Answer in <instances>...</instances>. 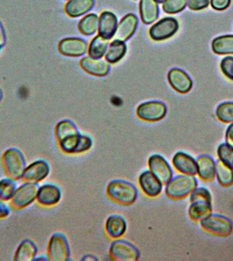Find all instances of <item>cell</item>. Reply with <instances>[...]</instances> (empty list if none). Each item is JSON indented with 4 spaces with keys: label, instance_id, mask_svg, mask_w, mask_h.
<instances>
[{
    "label": "cell",
    "instance_id": "cell-16",
    "mask_svg": "<svg viewBox=\"0 0 233 261\" xmlns=\"http://www.w3.org/2000/svg\"><path fill=\"white\" fill-rule=\"evenodd\" d=\"M138 23V18L135 14H126L118 24L113 40L124 42L129 40L136 32Z\"/></svg>",
    "mask_w": 233,
    "mask_h": 261
},
{
    "label": "cell",
    "instance_id": "cell-24",
    "mask_svg": "<svg viewBox=\"0 0 233 261\" xmlns=\"http://www.w3.org/2000/svg\"><path fill=\"white\" fill-rule=\"evenodd\" d=\"M106 233L112 239L122 238L127 229L126 220L122 216L113 215L106 220L105 224Z\"/></svg>",
    "mask_w": 233,
    "mask_h": 261
},
{
    "label": "cell",
    "instance_id": "cell-34",
    "mask_svg": "<svg viewBox=\"0 0 233 261\" xmlns=\"http://www.w3.org/2000/svg\"><path fill=\"white\" fill-rule=\"evenodd\" d=\"M187 6V0H166L162 9L166 13L173 14L183 11Z\"/></svg>",
    "mask_w": 233,
    "mask_h": 261
},
{
    "label": "cell",
    "instance_id": "cell-1",
    "mask_svg": "<svg viewBox=\"0 0 233 261\" xmlns=\"http://www.w3.org/2000/svg\"><path fill=\"white\" fill-rule=\"evenodd\" d=\"M1 163L6 177L16 181L21 179L27 163L24 153L19 149L14 147L6 149L2 155Z\"/></svg>",
    "mask_w": 233,
    "mask_h": 261
},
{
    "label": "cell",
    "instance_id": "cell-3",
    "mask_svg": "<svg viewBox=\"0 0 233 261\" xmlns=\"http://www.w3.org/2000/svg\"><path fill=\"white\" fill-rule=\"evenodd\" d=\"M106 193L112 201L125 206L132 205L138 197L136 188L122 179L110 181L106 189Z\"/></svg>",
    "mask_w": 233,
    "mask_h": 261
},
{
    "label": "cell",
    "instance_id": "cell-15",
    "mask_svg": "<svg viewBox=\"0 0 233 261\" xmlns=\"http://www.w3.org/2000/svg\"><path fill=\"white\" fill-rule=\"evenodd\" d=\"M170 85L178 93H188L192 89V81L189 75L179 68H173L168 73Z\"/></svg>",
    "mask_w": 233,
    "mask_h": 261
},
{
    "label": "cell",
    "instance_id": "cell-8",
    "mask_svg": "<svg viewBox=\"0 0 233 261\" xmlns=\"http://www.w3.org/2000/svg\"><path fill=\"white\" fill-rule=\"evenodd\" d=\"M165 104L158 101H151L141 103L137 108V116L147 122H157L162 120L167 114Z\"/></svg>",
    "mask_w": 233,
    "mask_h": 261
},
{
    "label": "cell",
    "instance_id": "cell-33",
    "mask_svg": "<svg viewBox=\"0 0 233 261\" xmlns=\"http://www.w3.org/2000/svg\"><path fill=\"white\" fill-rule=\"evenodd\" d=\"M216 116L221 122L224 123L233 122L232 102H225L219 105L216 110Z\"/></svg>",
    "mask_w": 233,
    "mask_h": 261
},
{
    "label": "cell",
    "instance_id": "cell-9",
    "mask_svg": "<svg viewBox=\"0 0 233 261\" xmlns=\"http://www.w3.org/2000/svg\"><path fill=\"white\" fill-rule=\"evenodd\" d=\"M110 256L114 260L136 261L140 256V253L136 247L131 243L120 240L112 243Z\"/></svg>",
    "mask_w": 233,
    "mask_h": 261
},
{
    "label": "cell",
    "instance_id": "cell-46",
    "mask_svg": "<svg viewBox=\"0 0 233 261\" xmlns=\"http://www.w3.org/2000/svg\"><path fill=\"white\" fill-rule=\"evenodd\" d=\"M155 1L157 3L161 4L164 3V2L166 1V0H155Z\"/></svg>",
    "mask_w": 233,
    "mask_h": 261
},
{
    "label": "cell",
    "instance_id": "cell-10",
    "mask_svg": "<svg viewBox=\"0 0 233 261\" xmlns=\"http://www.w3.org/2000/svg\"><path fill=\"white\" fill-rule=\"evenodd\" d=\"M200 224L206 231L218 236H228L232 231V222L221 216L211 215L201 220Z\"/></svg>",
    "mask_w": 233,
    "mask_h": 261
},
{
    "label": "cell",
    "instance_id": "cell-30",
    "mask_svg": "<svg viewBox=\"0 0 233 261\" xmlns=\"http://www.w3.org/2000/svg\"><path fill=\"white\" fill-rule=\"evenodd\" d=\"M99 25L97 14L91 13L84 16L79 23V30L85 36H91L95 34Z\"/></svg>",
    "mask_w": 233,
    "mask_h": 261
},
{
    "label": "cell",
    "instance_id": "cell-27",
    "mask_svg": "<svg viewBox=\"0 0 233 261\" xmlns=\"http://www.w3.org/2000/svg\"><path fill=\"white\" fill-rule=\"evenodd\" d=\"M212 50L219 55H233V35H226L213 40Z\"/></svg>",
    "mask_w": 233,
    "mask_h": 261
},
{
    "label": "cell",
    "instance_id": "cell-28",
    "mask_svg": "<svg viewBox=\"0 0 233 261\" xmlns=\"http://www.w3.org/2000/svg\"><path fill=\"white\" fill-rule=\"evenodd\" d=\"M126 51L127 46L124 42L113 40L106 50V60L111 64H114L124 58Z\"/></svg>",
    "mask_w": 233,
    "mask_h": 261
},
{
    "label": "cell",
    "instance_id": "cell-41",
    "mask_svg": "<svg viewBox=\"0 0 233 261\" xmlns=\"http://www.w3.org/2000/svg\"><path fill=\"white\" fill-rule=\"evenodd\" d=\"M6 203L0 200V219H5L10 214V208Z\"/></svg>",
    "mask_w": 233,
    "mask_h": 261
},
{
    "label": "cell",
    "instance_id": "cell-36",
    "mask_svg": "<svg viewBox=\"0 0 233 261\" xmlns=\"http://www.w3.org/2000/svg\"><path fill=\"white\" fill-rule=\"evenodd\" d=\"M190 201H202L206 203H212V195L209 191L205 188H198L196 189L190 195Z\"/></svg>",
    "mask_w": 233,
    "mask_h": 261
},
{
    "label": "cell",
    "instance_id": "cell-13",
    "mask_svg": "<svg viewBox=\"0 0 233 261\" xmlns=\"http://www.w3.org/2000/svg\"><path fill=\"white\" fill-rule=\"evenodd\" d=\"M61 192L53 184H45L39 187L36 201L42 207H52L60 201Z\"/></svg>",
    "mask_w": 233,
    "mask_h": 261
},
{
    "label": "cell",
    "instance_id": "cell-17",
    "mask_svg": "<svg viewBox=\"0 0 233 261\" xmlns=\"http://www.w3.org/2000/svg\"><path fill=\"white\" fill-rule=\"evenodd\" d=\"M139 185L145 195L150 197H157L162 191V183L150 170L145 171L139 176Z\"/></svg>",
    "mask_w": 233,
    "mask_h": 261
},
{
    "label": "cell",
    "instance_id": "cell-37",
    "mask_svg": "<svg viewBox=\"0 0 233 261\" xmlns=\"http://www.w3.org/2000/svg\"><path fill=\"white\" fill-rule=\"evenodd\" d=\"M220 68L225 76L233 81V57H226L220 63Z\"/></svg>",
    "mask_w": 233,
    "mask_h": 261
},
{
    "label": "cell",
    "instance_id": "cell-35",
    "mask_svg": "<svg viewBox=\"0 0 233 261\" xmlns=\"http://www.w3.org/2000/svg\"><path fill=\"white\" fill-rule=\"evenodd\" d=\"M220 160L233 169V149L227 144H222L218 148Z\"/></svg>",
    "mask_w": 233,
    "mask_h": 261
},
{
    "label": "cell",
    "instance_id": "cell-49",
    "mask_svg": "<svg viewBox=\"0 0 233 261\" xmlns=\"http://www.w3.org/2000/svg\"><path fill=\"white\" fill-rule=\"evenodd\" d=\"M65 1H67V0H65Z\"/></svg>",
    "mask_w": 233,
    "mask_h": 261
},
{
    "label": "cell",
    "instance_id": "cell-5",
    "mask_svg": "<svg viewBox=\"0 0 233 261\" xmlns=\"http://www.w3.org/2000/svg\"><path fill=\"white\" fill-rule=\"evenodd\" d=\"M39 186L38 184L24 182L16 189L10 201L12 208L16 210L26 209L36 201Z\"/></svg>",
    "mask_w": 233,
    "mask_h": 261
},
{
    "label": "cell",
    "instance_id": "cell-25",
    "mask_svg": "<svg viewBox=\"0 0 233 261\" xmlns=\"http://www.w3.org/2000/svg\"><path fill=\"white\" fill-rule=\"evenodd\" d=\"M197 173L200 178L205 181L212 180L216 175V164L210 157L202 156L196 161Z\"/></svg>",
    "mask_w": 233,
    "mask_h": 261
},
{
    "label": "cell",
    "instance_id": "cell-39",
    "mask_svg": "<svg viewBox=\"0 0 233 261\" xmlns=\"http://www.w3.org/2000/svg\"><path fill=\"white\" fill-rule=\"evenodd\" d=\"M210 0H188L189 9L193 11H200L207 8Z\"/></svg>",
    "mask_w": 233,
    "mask_h": 261
},
{
    "label": "cell",
    "instance_id": "cell-40",
    "mask_svg": "<svg viewBox=\"0 0 233 261\" xmlns=\"http://www.w3.org/2000/svg\"><path fill=\"white\" fill-rule=\"evenodd\" d=\"M231 0H211V6L217 11H223L230 6Z\"/></svg>",
    "mask_w": 233,
    "mask_h": 261
},
{
    "label": "cell",
    "instance_id": "cell-43",
    "mask_svg": "<svg viewBox=\"0 0 233 261\" xmlns=\"http://www.w3.org/2000/svg\"><path fill=\"white\" fill-rule=\"evenodd\" d=\"M6 37L5 30L0 21V46L3 47L6 44Z\"/></svg>",
    "mask_w": 233,
    "mask_h": 261
},
{
    "label": "cell",
    "instance_id": "cell-6",
    "mask_svg": "<svg viewBox=\"0 0 233 261\" xmlns=\"http://www.w3.org/2000/svg\"><path fill=\"white\" fill-rule=\"evenodd\" d=\"M179 28V22L175 18H161L149 29V36L153 40L159 42L172 38Z\"/></svg>",
    "mask_w": 233,
    "mask_h": 261
},
{
    "label": "cell",
    "instance_id": "cell-11",
    "mask_svg": "<svg viewBox=\"0 0 233 261\" xmlns=\"http://www.w3.org/2000/svg\"><path fill=\"white\" fill-rule=\"evenodd\" d=\"M50 173V166L46 161L39 159L27 165L21 177L22 181L38 184L46 179Z\"/></svg>",
    "mask_w": 233,
    "mask_h": 261
},
{
    "label": "cell",
    "instance_id": "cell-26",
    "mask_svg": "<svg viewBox=\"0 0 233 261\" xmlns=\"http://www.w3.org/2000/svg\"><path fill=\"white\" fill-rule=\"evenodd\" d=\"M188 214L194 221H201L212 214V203L197 201L192 203Z\"/></svg>",
    "mask_w": 233,
    "mask_h": 261
},
{
    "label": "cell",
    "instance_id": "cell-47",
    "mask_svg": "<svg viewBox=\"0 0 233 261\" xmlns=\"http://www.w3.org/2000/svg\"><path fill=\"white\" fill-rule=\"evenodd\" d=\"M2 96H3V94H2V90L0 89V101H1V100L2 99Z\"/></svg>",
    "mask_w": 233,
    "mask_h": 261
},
{
    "label": "cell",
    "instance_id": "cell-7",
    "mask_svg": "<svg viewBox=\"0 0 233 261\" xmlns=\"http://www.w3.org/2000/svg\"><path fill=\"white\" fill-rule=\"evenodd\" d=\"M49 260L66 261L69 260V248L67 238L63 234L55 233L51 237L47 248Z\"/></svg>",
    "mask_w": 233,
    "mask_h": 261
},
{
    "label": "cell",
    "instance_id": "cell-18",
    "mask_svg": "<svg viewBox=\"0 0 233 261\" xmlns=\"http://www.w3.org/2000/svg\"><path fill=\"white\" fill-rule=\"evenodd\" d=\"M118 18L110 11H104L100 14L98 33L100 36L109 40L114 36L118 28Z\"/></svg>",
    "mask_w": 233,
    "mask_h": 261
},
{
    "label": "cell",
    "instance_id": "cell-32",
    "mask_svg": "<svg viewBox=\"0 0 233 261\" xmlns=\"http://www.w3.org/2000/svg\"><path fill=\"white\" fill-rule=\"evenodd\" d=\"M17 187V184L13 179L7 177L0 179V200L10 201Z\"/></svg>",
    "mask_w": 233,
    "mask_h": 261
},
{
    "label": "cell",
    "instance_id": "cell-14",
    "mask_svg": "<svg viewBox=\"0 0 233 261\" xmlns=\"http://www.w3.org/2000/svg\"><path fill=\"white\" fill-rule=\"evenodd\" d=\"M58 50L61 55L65 56L81 57L87 53V43L81 38H64L59 42Z\"/></svg>",
    "mask_w": 233,
    "mask_h": 261
},
{
    "label": "cell",
    "instance_id": "cell-45",
    "mask_svg": "<svg viewBox=\"0 0 233 261\" xmlns=\"http://www.w3.org/2000/svg\"><path fill=\"white\" fill-rule=\"evenodd\" d=\"M34 260H42V261H46L49 260L48 257H44L42 256H37L36 258H35Z\"/></svg>",
    "mask_w": 233,
    "mask_h": 261
},
{
    "label": "cell",
    "instance_id": "cell-44",
    "mask_svg": "<svg viewBox=\"0 0 233 261\" xmlns=\"http://www.w3.org/2000/svg\"><path fill=\"white\" fill-rule=\"evenodd\" d=\"M97 260V258H96V257L91 256V255H87V256H86L85 257H83V259H82V260Z\"/></svg>",
    "mask_w": 233,
    "mask_h": 261
},
{
    "label": "cell",
    "instance_id": "cell-20",
    "mask_svg": "<svg viewBox=\"0 0 233 261\" xmlns=\"http://www.w3.org/2000/svg\"><path fill=\"white\" fill-rule=\"evenodd\" d=\"M81 68L86 72L98 77H103L109 72L110 66L105 61L85 57L80 61Z\"/></svg>",
    "mask_w": 233,
    "mask_h": 261
},
{
    "label": "cell",
    "instance_id": "cell-19",
    "mask_svg": "<svg viewBox=\"0 0 233 261\" xmlns=\"http://www.w3.org/2000/svg\"><path fill=\"white\" fill-rule=\"evenodd\" d=\"M172 161L175 168L183 174L194 175L197 173V164L195 159L185 152L176 153Z\"/></svg>",
    "mask_w": 233,
    "mask_h": 261
},
{
    "label": "cell",
    "instance_id": "cell-31",
    "mask_svg": "<svg viewBox=\"0 0 233 261\" xmlns=\"http://www.w3.org/2000/svg\"><path fill=\"white\" fill-rule=\"evenodd\" d=\"M216 174L219 183L222 187H229L233 184V169L218 161L216 165Z\"/></svg>",
    "mask_w": 233,
    "mask_h": 261
},
{
    "label": "cell",
    "instance_id": "cell-21",
    "mask_svg": "<svg viewBox=\"0 0 233 261\" xmlns=\"http://www.w3.org/2000/svg\"><path fill=\"white\" fill-rule=\"evenodd\" d=\"M38 254V247L32 240L26 239L18 244L14 252V261L34 260Z\"/></svg>",
    "mask_w": 233,
    "mask_h": 261
},
{
    "label": "cell",
    "instance_id": "cell-22",
    "mask_svg": "<svg viewBox=\"0 0 233 261\" xmlns=\"http://www.w3.org/2000/svg\"><path fill=\"white\" fill-rule=\"evenodd\" d=\"M94 0H69L65 4V14L71 18H77L87 14L93 8Z\"/></svg>",
    "mask_w": 233,
    "mask_h": 261
},
{
    "label": "cell",
    "instance_id": "cell-38",
    "mask_svg": "<svg viewBox=\"0 0 233 261\" xmlns=\"http://www.w3.org/2000/svg\"><path fill=\"white\" fill-rule=\"evenodd\" d=\"M92 146L91 139L87 136H80L79 143L76 148L75 154H79L89 150Z\"/></svg>",
    "mask_w": 233,
    "mask_h": 261
},
{
    "label": "cell",
    "instance_id": "cell-2",
    "mask_svg": "<svg viewBox=\"0 0 233 261\" xmlns=\"http://www.w3.org/2000/svg\"><path fill=\"white\" fill-rule=\"evenodd\" d=\"M80 136L75 124L69 120H61L55 127V138L59 148L67 154H75Z\"/></svg>",
    "mask_w": 233,
    "mask_h": 261
},
{
    "label": "cell",
    "instance_id": "cell-4",
    "mask_svg": "<svg viewBox=\"0 0 233 261\" xmlns=\"http://www.w3.org/2000/svg\"><path fill=\"white\" fill-rule=\"evenodd\" d=\"M196 187L197 181L193 175H178L167 184L165 193L170 199H181L191 194Z\"/></svg>",
    "mask_w": 233,
    "mask_h": 261
},
{
    "label": "cell",
    "instance_id": "cell-23",
    "mask_svg": "<svg viewBox=\"0 0 233 261\" xmlns=\"http://www.w3.org/2000/svg\"><path fill=\"white\" fill-rule=\"evenodd\" d=\"M139 10L143 23H153L159 16V7L155 0H141Z\"/></svg>",
    "mask_w": 233,
    "mask_h": 261
},
{
    "label": "cell",
    "instance_id": "cell-42",
    "mask_svg": "<svg viewBox=\"0 0 233 261\" xmlns=\"http://www.w3.org/2000/svg\"><path fill=\"white\" fill-rule=\"evenodd\" d=\"M226 144L233 149V122L227 128L226 133Z\"/></svg>",
    "mask_w": 233,
    "mask_h": 261
},
{
    "label": "cell",
    "instance_id": "cell-48",
    "mask_svg": "<svg viewBox=\"0 0 233 261\" xmlns=\"http://www.w3.org/2000/svg\"><path fill=\"white\" fill-rule=\"evenodd\" d=\"M2 48V47L0 46V51H1V48Z\"/></svg>",
    "mask_w": 233,
    "mask_h": 261
},
{
    "label": "cell",
    "instance_id": "cell-29",
    "mask_svg": "<svg viewBox=\"0 0 233 261\" xmlns=\"http://www.w3.org/2000/svg\"><path fill=\"white\" fill-rule=\"evenodd\" d=\"M108 45V40L98 35L89 44V50H88L89 57L97 59L102 58L107 50Z\"/></svg>",
    "mask_w": 233,
    "mask_h": 261
},
{
    "label": "cell",
    "instance_id": "cell-12",
    "mask_svg": "<svg viewBox=\"0 0 233 261\" xmlns=\"http://www.w3.org/2000/svg\"><path fill=\"white\" fill-rule=\"evenodd\" d=\"M149 170L162 183L167 185L173 177V171L169 163L163 156L153 154L148 161Z\"/></svg>",
    "mask_w": 233,
    "mask_h": 261
}]
</instances>
